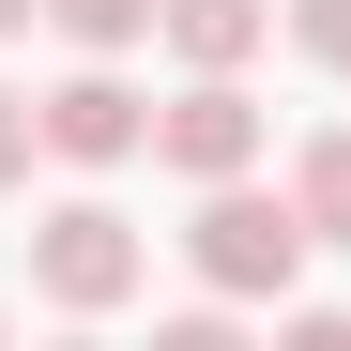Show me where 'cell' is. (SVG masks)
Instances as JSON below:
<instances>
[{
  "label": "cell",
  "instance_id": "8",
  "mask_svg": "<svg viewBox=\"0 0 351 351\" xmlns=\"http://www.w3.org/2000/svg\"><path fill=\"white\" fill-rule=\"evenodd\" d=\"M290 46H306L321 77H351V0H290Z\"/></svg>",
  "mask_w": 351,
  "mask_h": 351
},
{
  "label": "cell",
  "instance_id": "6",
  "mask_svg": "<svg viewBox=\"0 0 351 351\" xmlns=\"http://www.w3.org/2000/svg\"><path fill=\"white\" fill-rule=\"evenodd\" d=\"M290 199H306V229H321V245H351V123H336V138H306Z\"/></svg>",
  "mask_w": 351,
  "mask_h": 351
},
{
  "label": "cell",
  "instance_id": "4",
  "mask_svg": "<svg viewBox=\"0 0 351 351\" xmlns=\"http://www.w3.org/2000/svg\"><path fill=\"white\" fill-rule=\"evenodd\" d=\"M46 153H62V168H123V153H153V107L107 77V62H77L62 92H46Z\"/></svg>",
  "mask_w": 351,
  "mask_h": 351
},
{
  "label": "cell",
  "instance_id": "10",
  "mask_svg": "<svg viewBox=\"0 0 351 351\" xmlns=\"http://www.w3.org/2000/svg\"><path fill=\"white\" fill-rule=\"evenodd\" d=\"M31 16H46V0H0V46H16V31H31Z\"/></svg>",
  "mask_w": 351,
  "mask_h": 351
},
{
  "label": "cell",
  "instance_id": "7",
  "mask_svg": "<svg viewBox=\"0 0 351 351\" xmlns=\"http://www.w3.org/2000/svg\"><path fill=\"white\" fill-rule=\"evenodd\" d=\"M46 16H62V31L92 46V62H123V46H138V31L168 16V0H46Z\"/></svg>",
  "mask_w": 351,
  "mask_h": 351
},
{
  "label": "cell",
  "instance_id": "5",
  "mask_svg": "<svg viewBox=\"0 0 351 351\" xmlns=\"http://www.w3.org/2000/svg\"><path fill=\"white\" fill-rule=\"evenodd\" d=\"M168 62H184V77H245L260 62V31H275V0H168Z\"/></svg>",
  "mask_w": 351,
  "mask_h": 351
},
{
  "label": "cell",
  "instance_id": "3",
  "mask_svg": "<svg viewBox=\"0 0 351 351\" xmlns=\"http://www.w3.org/2000/svg\"><path fill=\"white\" fill-rule=\"evenodd\" d=\"M153 168L245 184V168H260V92H245V77H184V107H153Z\"/></svg>",
  "mask_w": 351,
  "mask_h": 351
},
{
  "label": "cell",
  "instance_id": "2",
  "mask_svg": "<svg viewBox=\"0 0 351 351\" xmlns=\"http://www.w3.org/2000/svg\"><path fill=\"white\" fill-rule=\"evenodd\" d=\"M138 275H153V245H138V229L107 214V199H62V214L31 229V290H46V306H77V321L138 306Z\"/></svg>",
  "mask_w": 351,
  "mask_h": 351
},
{
  "label": "cell",
  "instance_id": "1",
  "mask_svg": "<svg viewBox=\"0 0 351 351\" xmlns=\"http://www.w3.org/2000/svg\"><path fill=\"white\" fill-rule=\"evenodd\" d=\"M306 199H260V184H199V229H184V260L214 306H290V275H306Z\"/></svg>",
  "mask_w": 351,
  "mask_h": 351
},
{
  "label": "cell",
  "instance_id": "9",
  "mask_svg": "<svg viewBox=\"0 0 351 351\" xmlns=\"http://www.w3.org/2000/svg\"><path fill=\"white\" fill-rule=\"evenodd\" d=\"M31 153H46V107H31L16 77H0V184H31Z\"/></svg>",
  "mask_w": 351,
  "mask_h": 351
}]
</instances>
